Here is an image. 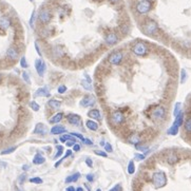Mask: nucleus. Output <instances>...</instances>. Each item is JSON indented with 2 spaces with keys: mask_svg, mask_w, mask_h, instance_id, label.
Here are the masks:
<instances>
[{
  "mask_svg": "<svg viewBox=\"0 0 191 191\" xmlns=\"http://www.w3.org/2000/svg\"><path fill=\"white\" fill-rule=\"evenodd\" d=\"M152 182L156 189H159V188L164 187V186L167 184V176H166L165 172H163V171H157V172L153 173Z\"/></svg>",
  "mask_w": 191,
  "mask_h": 191,
  "instance_id": "nucleus-1",
  "label": "nucleus"
},
{
  "mask_svg": "<svg viewBox=\"0 0 191 191\" xmlns=\"http://www.w3.org/2000/svg\"><path fill=\"white\" fill-rule=\"evenodd\" d=\"M183 123H184V113L181 111V112L175 116L174 123H173V125L169 128V130L167 131V133L169 135H176L177 132H179V127L183 125Z\"/></svg>",
  "mask_w": 191,
  "mask_h": 191,
  "instance_id": "nucleus-2",
  "label": "nucleus"
},
{
  "mask_svg": "<svg viewBox=\"0 0 191 191\" xmlns=\"http://www.w3.org/2000/svg\"><path fill=\"white\" fill-rule=\"evenodd\" d=\"M132 52L134 53L136 56H145L148 53V46L144 43H136L133 44Z\"/></svg>",
  "mask_w": 191,
  "mask_h": 191,
  "instance_id": "nucleus-3",
  "label": "nucleus"
},
{
  "mask_svg": "<svg viewBox=\"0 0 191 191\" xmlns=\"http://www.w3.org/2000/svg\"><path fill=\"white\" fill-rule=\"evenodd\" d=\"M151 8H152V3L150 0H142L136 5V10L139 14H147Z\"/></svg>",
  "mask_w": 191,
  "mask_h": 191,
  "instance_id": "nucleus-4",
  "label": "nucleus"
},
{
  "mask_svg": "<svg viewBox=\"0 0 191 191\" xmlns=\"http://www.w3.org/2000/svg\"><path fill=\"white\" fill-rule=\"evenodd\" d=\"M157 31H159V26H157L156 22L153 20L148 21L145 24V26H144V32L147 35H154Z\"/></svg>",
  "mask_w": 191,
  "mask_h": 191,
  "instance_id": "nucleus-5",
  "label": "nucleus"
},
{
  "mask_svg": "<svg viewBox=\"0 0 191 191\" xmlns=\"http://www.w3.org/2000/svg\"><path fill=\"white\" fill-rule=\"evenodd\" d=\"M124 58V54L121 52H114L112 54L109 55L108 57V61L113 66H118L119 63H121Z\"/></svg>",
  "mask_w": 191,
  "mask_h": 191,
  "instance_id": "nucleus-6",
  "label": "nucleus"
},
{
  "mask_svg": "<svg viewBox=\"0 0 191 191\" xmlns=\"http://www.w3.org/2000/svg\"><path fill=\"white\" fill-rule=\"evenodd\" d=\"M35 69H36L37 73H38V75L40 77H43L44 75V73H46V63L43 60V59H36L35 60Z\"/></svg>",
  "mask_w": 191,
  "mask_h": 191,
  "instance_id": "nucleus-7",
  "label": "nucleus"
},
{
  "mask_svg": "<svg viewBox=\"0 0 191 191\" xmlns=\"http://www.w3.org/2000/svg\"><path fill=\"white\" fill-rule=\"evenodd\" d=\"M166 114V110L163 106H157L155 107V109L153 110L152 112V117L154 119H162L165 117Z\"/></svg>",
  "mask_w": 191,
  "mask_h": 191,
  "instance_id": "nucleus-8",
  "label": "nucleus"
},
{
  "mask_svg": "<svg viewBox=\"0 0 191 191\" xmlns=\"http://www.w3.org/2000/svg\"><path fill=\"white\" fill-rule=\"evenodd\" d=\"M95 101H96V99H95L94 96H92V95H87V96H85L81 99L79 104H80V106L84 107V108H88V107L94 106Z\"/></svg>",
  "mask_w": 191,
  "mask_h": 191,
  "instance_id": "nucleus-9",
  "label": "nucleus"
},
{
  "mask_svg": "<svg viewBox=\"0 0 191 191\" xmlns=\"http://www.w3.org/2000/svg\"><path fill=\"white\" fill-rule=\"evenodd\" d=\"M38 18H39V20L43 22V23H48V22H50L51 18H52V15H51L50 11L43 9V10H41L40 13H39Z\"/></svg>",
  "mask_w": 191,
  "mask_h": 191,
  "instance_id": "nucleus-10",
  "label": "nucleus"
},
{
  "mask_svg": "<svg viewBox=\"0 0 191 191\" xmlns=\"http://www.w3.org/2000/svg\"><path fill=\"white\" fill-rule=\"evenodd\" d=\"M34 96L35 97H50L51 96V92H50V89L49 87H41L39 88L36 92L34 93Z\"/></svg>",
  "mask_w": 191,
  "mask_h": 191,
  "instance_id": "nucleus-11",
  "label": "nucleus"
},
{
  "mask_svg": "<svg viewBox=\"0 0 191 191\" xmlns=\"http://www.w3.org/2000/svg\"><path fill=\"white\" fill-rule=\"evenodd\" d=\"M67 119H68V121L71 124V125L73 126H79L81 123V117L79 116V115L77 114H74V113H70V114L67 116Z\"/></svg>",
  "mask_w": 191,
  "mask_h": 191,
  "instance_id": "nucleus-12",
  "label": "nucleus"
},
{
  "mask_svg": "<svg viewBox=\"0 0 191 191\" xmlns=\"http://www.w3.org/2000/svg\"><path fill=\"white\" fill-rule=\"evenodd\" d=\"M125 121V117H124L123 113L117 111V112H114L112 114V121L115 124V125H119V124L124 123Z\"/></svg>",
  "mask_w": 191,
  "mask_h": 191,
  "instance_id": "nucleus-13",
  "label": "nucleus"
},
{
  "mask_svg": "<svg viewBox=\"0 0 191 191\" xmlns=\"http://www.w3.org/2000/svg\"><path fill=\"white\" fill-rule=\"evenodd\" d=\"M117 41H118V37H117L116 34H114V33L108 34L105 38V43L107 44H109V46H113V44L117 43Z\"/></svg>",
  "mask_w": 191,
  "mask_h": 191,
  "instance_id": "nucleus-14",
  "label": "nucleus"
},
{
  "mask_svg": "<svg viewBox=\"0 0 191 191\" xmlns=\"http://www.w3.org/2000/svg\"><path fill=\"white\" fill-rule=\"evenodd\" d=\"M11 26V19L6 16L0 17V29L1 30H8Z\"/></svg>",
  "mask_w": 191,
  "mask_h": 191,
  "instance_id": "nucleus-15",
  "label": "nucleus"
},
{
  "mask_svg": "<svg viewBox=\"0 0 191 191\" xmlns=\"http://www.w3.org/2000/svg\"><path fill=\"white\" fill-rule=\"evenodd\" d=\"M88 116L92 119H95V121H101V113L99 110L97 109H92L88 112Z\"/></svg>",
  "mask_w": 191,
  "mask_h": 191,
  "instance_id": "nucleus-16",
  "label": "nucleus"
},
{
  "mask_svg": "<svg viewBox=\"0 0 191 191\" xmlns=\"http://www.w3.org/2000/svg\"><path fill=\"white\" fill-rule=\"evenodd\" d=\"M66 127L64 126H61V125H56L54 126L52 129H51V134L53 135H57V134H63V133L66 132Z\"/></svg>",
  "mask_w": 191,
  "mask_h": 191,
  "instance_id": "nucleus-17",
  "label": "nucleus"
},
{
  "mask_svg": "<svg viewBox=\"0 0 191 191\" xmlns=\"http://www.w3.org/2000/svg\"><path fill=\"white\" fill-rule=\"evenodd\" d=\"M6 56L10 59H12V60H16V59L18 58V51L15 48L8 49V51H6Z\"/></svg>",
  "mask_w": 191,
  "mask_h": 191,
  "instance_id": "nucleus-18",
  "label": "nucleus"
},
{
  "mask_svg": "<svg viewBox=\"0 0 191 191\" xmlns=\"http://www.w3.org/2000/svg\"><path fill=\"white\" fill-rule=\"evenodd\" d=\"M34 133L35 134H39V135H46V127L41 123L37 124L36 127H35Z\"/></svg>",
  "mask_w": 191,
  "mask_h": 191,
  "instance_id": "nucleus-19",
  "label": "nucleus"
},
{
  "mask_svg": "<svg viewBox=\"0 0 191 191\" xmlns=\"http://www.w3.org/2000/svg\"><path fill=\"white\" fill-rule=\"evenodd\" d=\"M63 117V112H58V113H56L54 116L51 117L49 123H51V124H58V123H60V121H61Z\"/></svg>",
  "mask_w": 191,
  "mask_h": 191,
  "instance_id": "nucleus-20",
  "label": "nucleus"
},
{
  "mask_svg": "<svg viewBox=\"0 0 191 191\" xmlns=\"http://www.w3.org/2000/svg\"><path fill=\"white\" fill-rule=\"evenodd\" d=\"M86 126H87V128L90 129V130H92V131L98 130V124H97L96 121H93V119H87Z\"/></svg>",
  "mask_w": 191,
  "mask_h": 191,
  "instance_id": "nucleus-21",
  "label": "nucleus"
},
{
  "mask_svg": "<svg viewBox=\"0 0 191 191\" xmlns=\"http://www.w3.org/2000/svg\"><path fill=\"white\" fill-rule=\"evenodd\" d=\"M48 105L52 109H54V110H58V109H60L63 103L60 101H57V99H51V101H49Z\"/></svg>",
  "mask_w": 191,
  "mask_h": 191,
  "instance_id": "nucleus-22",
  "label": "nucleus"
},
{
  "mask_svg": "<svg viewBox=\"0 0 191 191\" xmlns=\"http://www.w3.org/2000/svg\"><path fill=\"white\" fill-rule=\"evenodd\" d=\"M44 162H46V159H44L40 153H37L34 156V159H33V164H35V165H41Z\"/></svg>",
  "mask_w": 191,
  "mask_h": 191,
  "instance_id": "nucleus-23",
  "label": "nucleus"
},
{
  "mask_svg": "<svg viewBox=\"0 0 191 191\" xmlns=\"http://www.w3.org/2000/svg\"><path fill=\"white\" fill-rule=\"evenodd\" d=\"M80 177V173L79 172H76V173H74V174H72V175H70V176H68L66 179V183H72V182H77L78 181V179Z\"/></svg>",
  "mask_w": 191,
  "mask_h": 191,
  "instance_id": "nucleus-24",
  "label": "nucleus"
},
{
  "mask_svg": "<svg viewBox=\"0 0 191 191\" xmlns=\"http://www.w3.org/2000/svg\"><path fill=\"white\" fill-rule=\"evenodd\" d=\"M129 142H130V144H133V145H137V144L141 143V138H139V136L137 134H133L129 137Z\"/></svg>",
  "mask_w": 191,
  "mask_h": 191,
  "instance_id": "nucleus-25",
  "label": "nucleus"
},
{
  "mask_svg": "<svg viewBox=\"0 0 191 191\" xmlns=\"http://www.w3.org/2000/svg\"><path fill=\"white\" fill-rule=\"evenodd\" d=\"M167 162L172 165V164H175V163H177V162H179V157H177L176 154H173V153H171V154L168 155Z\"/></svg>",
  "mask_w": 191,
  "mask_h": 191,
  "instance_id": "nucleus-26",
  "label": "nucleus"
},
{
  "mask_svg": "<svg viewBox=\"0 0 191 191\" xmlns=\"http://www.w3.org/2000/svg\"><path fill=\"white\" fill-rule=\"evenodd\" d=\"M71 154H72V151H71V150H68V151H67V152H66V154H64V156L63 157V159H59V161L57 162L56 164H55V167H56V168L58 167V166L60 165L61 163H63V159H66L67 157H69V156H70Z\"/></svg>",
  "mask_w": 191,
  "mask_h": 191,
  "instance_id": "nucleus-27",
  "label": "nucleus"
},
{
  "mask_svg": "<svg viewBox=\"0 0 191 191\" xmlns=\"http://www.w3.org/2000/svg\"><path fill=\"white\" fill-rule=\"evenodd\" d=\"M135 172V166H134V162L130 161L128 165V173L129 174H133Z\"/></svg>",
  "mask_w": 191,
  "mask_h": 191,
  "instance_id": "nucleus-28",
  "label": "nucleus"
},
{
  "mask_svg": "<svg viewBox=\"0 0 191 191\" xmlns=\"http://www.w3.org/2000/svg\"><path fill=\"white\" fill-rule=\"evenodd\" d=\"M184 127H185V130L187 131V132L191 133V117L187 118V121L184 124Z\"/></svg>",
  "mask_w": 191,
  "mask_h": 191,
  "instance_id": "nucleus-29",
  "label": "nucleus"
},
{
  "mask_svg": "<svg viewBox=\"0 0 191 191\" xmlns=\"http://www.w3.org/2000/svg\"><path fill=\"white\" fill-rule=\"evenodd\" d=\"M74 137L72 136L71 134H63L60 136V138H59V141L61 142V143H66L67 141H69V139H73Z\"/></svg>",
  "mask_w": 191,
  "mask_h": 191,
  "instance_id": "nucleus-30",
  "label": "nucleus"
},
{
  "mask_svg": "<svg viewBox=\"0 0 191 191\" xmlns=\"http://www.w3.org/2000/svg\"><path fill=\"white\" fill-rule=\"evenodd\" d=\"M181 109H182V104H181V103L175 104L174 111H173V115H174V116H176V115L179 114V112H181Z\"/></svg>",
  "mask_w": 191,
  "mask_h": 191,
  "instance_id": "nucleus-31",
  "label": "nucleus"
},
{
  "mask_svg": "<svg viewBox=\"0 0 191 191\" xmlns=\"http://www.w3.org/2000/svg\"><path fill=\"white\" fill-rule=\"evenodd\" d=\"M30 107L32 108V110H33V111H35V112L39 111V109H40V107H39L38 104H37L36 101H32L30 103Z\"/></svg>",
  "mask_w": 191,
  "mask_h": 191,
  "instance_id": "nucleus-32",
  "label": "nucleus"
},
{
  "mask_svg": "<svg viewBox=\"0 0 191 191\" xmlns=\"http://www.w3.org/2000/svg\"><path fill=\"white\" fill-rule=\"evenodd\" d=\"M186 79H187V73L184 69L181 70V84H185Z\"/></svg>",
  "mask_w": 191,
  "mask_h": 191,
  "instance_id": "nucleus-33",
  "label": "nucleus"
},
{
  "mask_svg": "<svg viewBox=\"0 0 191 191\" xmlns=\"http://www.w3.org/2000/svg\"><path fill=\"white\" fill-rule=\"evenodd\" d=\"M16 148H17V147H10V148L5 149V150L1 151V154H2V155H5V154H10V153L14 152V151H15V150H16Z\"/></svg>",
  "mask_w": 191,
  "mask_h": 191,
  "instance_id": "nucleus-34",
  "label": "nucleus"
},
{
  "mask_svg": "<svg viewBox=\"0 0 191 191\" xmlns=\"http://www.w3.org/2000/svg\"><path fill=\"white\" fill-rule=\"evenodd\" d=\"M56 149H57V153H56V155H55V159H57V157H60L61 155H63V146H56Z\"/></svg>",
  "mask_w": 191,
  "mask_h": 191,
  "instance_id": "nucleus-35",
  "label": "nucleus"
},
{
  "mask_svg": "<svg viewBox=\"0 0 191 191\" xmlns=\"http://www.w3.org/2000/svg\"><path fill=\"white\" fill-rule=\"evenodd\" d=\"M20 67L21 68H23V69L29 68V63H26V58L24 56L21 57V59H20Z\"/></svg>",
  "mask_w": 191,
  "mask_h": 191,
  "instance_id": "nucleus-36",
  "label": "nucleus"
},
{
  "mask_svg": "<svg viewBox=\"0 0 191 191\" xmlns=\"http://www.w3.org/2000/svg\"><path fill=\"white\" fill-rule=\"evenodd\" d=\"M81 86L85 87L86 90H92V86H91V83H89L88 80H83L81 81Z\"/></svg>",
  "mask_w": 191,
  "mask_h": 191,
  "instance_id": "nucleus-37",
  "label": "nucleus"
},
{
  "mask_svg": "<svg viewBox=\"0 0 191 191\" xmlns=\"http://www.w3.org/2000/svg\"><path fill=\"white\" fill-rule=\"evenodd\" d=\"M43 179H40V177H32V179H30V183H33V184H43Z\"/></svg>",
  "mask_w": 191,
  "mask_h": 191,
  "instance_id": "nucleus-38",
  "label": "nucleus"
},
{
  "mask_svg": "<svg viewBox=\"0 0 191 191\" xmlns=\"http://www.w3.org/2000/svg\"><path fill=\"white\" fill-rule=\"evenodd\" d=\"M22 78L24 79V81H26V83L31 84V80H30V75H29V74H28V72H26V71H24V72L22 73Z\"/></svg>",
  "mask_w": 191,
  "mask_h": 191,
  "instance_id": "nucleus-39",
  "label": "nucleus"
},
{
  "mask_svg": "<svg viewBox=\"0 0 191 191\" xmlns=\"http://www.w3.org/2000/svg\"><path fill=\"white\" fill-rule=\"evenodd\" d=\"M67 90H68V88H67L64 85H61L58 87V89H57V91H58L59 94H63V93L67 92Z\"/></svg>",
  "mask_w": 191,
  "mask_h": 191,
  "instance_id": "nucleus-40",
  "label": "nucleus"
},
{
  "mask_svg": "<svg viewBox=\"0 0 191 191\" xmlns=\"http://www.w3.org/2000/svg\"><path fill=\"white\" fill-rule=\"evenodd\" d=\"M103 146H104V148H105V150L107 151V152H112V151H113L112 146H111L109 143H105Z\"/></svg>",
  "mask_w": 191,
  "mask_h": 191,
  "instance_id": "nucleus-41",
  "label": "nucleus"
},
{
  "mask_svg": "<svg viewBox=\"0 0 191 191\" xmlns=\"http://www.w3.org/2000/svg\"><path fill=\"white\" fill-rule=\"evenodd\" d=\"M135 148L137 149V150L139 151H147L148 150V147L147 146H143V145H139V144H137V145H135Z\"/></svg>",
  "mask_w": 191,
  "mask_h": 191,
  "instance_id": "nucleus-42",
  "label": "nucleus"
},
{
  "mask_svg": "<svg viewBox=\"0 0 191 191\" xmlns=\"http://www.w3.org/2000/svg\"><path fill=\"white\" fill-rule=\"evenodd\" d=\"M109 191H123V187H121V184H117V185H115L113 188H111Z\"/></svg>",
  "mask_w": 191,
  "mask_h": 191,
  "instance_id": "nucleus-43",
  "label": "nucleus"
},
{
  "mask_svg": "<svg viewBox=\"0 0 191 191\" xmlns=\"http://www.w3.org/2000/svg\"><path fill=\"white\" fill-rule=\"evenodd\" d=\"M95 154L99 155V156H103V157H107L108 155H107V153L105 152V151H101V150H95L94 151Z\"/></svg>",
  "mask_w": 191,
  "mask_h": 191,
  "instance_id": "nucleus-44",
  "label": "nucleus"
},
{
  "mask_svg": "<svg viewBox=\"0 0 191 191\" xmlns=\"http://www.w3.org/2000/svg\"><path fill=\"white\" fill-rule=\"evenodd\" d=\"M26 173H23V174H21L20 176H19L18 183L20 184V185H22V184L24 183V181H26Z\"/></svg>",
  "mask_w": 191,
  "mask_h": 191,
  "instance_id": "nucleus-45",
  "label": "nucleus"
},
{
  "mask_svg": "<svg viewBox=\"0 0 191 191\" xmlns=\"http://www.w3.org/2000/svg\"><path fill=\"white\" fill-rule=\"evenodd\" d=\"M34 21H35V11H33L32 16H31L30 18V26H32V28H34Z\"/></svg>",
  "mask_w": 191,
  "mask_h": 191,
  "instance_id": "nucleus-46",
  "label": "nucleus"
},
{
  "mask_svg": "<svg viewBox=\"0 0 191 191\" xmlns=\"http://www.w3.org/2000/svg\"><path fill=\"white\" fill-rule=\"evenodd\" d=\"M145 157L146 154H141V153L135 154V159H137V161H143V159H145Z\"/></svg>",
  "mask_w": 191,
  "mask_h": 191,
  "instance_id": "nucleus-47",
  "label": "nucleus"
},
{
  "mask_svg": "<svg viewBox=\"0 0 191 191\" xmlns=\"http://www.w3.org/2000/svg\"><path fill=\"white\" fill-rule=\"evenodd\" d=\"M66 145L68 146V147H73V146L75 145V138L69 139V141H67V142H66Z\"/></svg>",
  "mask_w": 191,
  "mask_h": 191,
  "instance_id": "nucleus-48",
  "label": "nucleus"
},
{
  "mask_svg": "<svg viewBox=\"0 0 191 191\" xmlns=\"http://www.w3.org/2000/svg\"><path fill=\"white\" fill-rule=\"evenodd\" d=\"M71 135H72V136H75V137H78V138L81 139V141H84V138H85L84 135L80 134V133H71Z\"/></svg>",
  "mask_w": 191,
  "mask_h": 191,
  "instance_id": "nucleus-49",
  "label": "nucleus"
},
{
  "mask_svg": "<svg viewBox=\"0 0 191 191\" xmlns=\"http://www.w3.org/2000/svg\"><path fill=\"white\" fill-rule=\"evenodd\" d=\"M86 164H87V165H88L90 168H92V167H93V162H92V159H89V157L86 159Z\"/></svg>",
  "mask_w": 191,
  "mask_h": 191,
  "instance_id": "nucleus-50",
  "label": "nucleus"
},
{
  "mask_svg": "<svg viewBox=\"0 0 191 191\" xmlns=\"http://www.w3.org/2000/svg\"><path fill=\"white\" fill-rule=\"evenodd\" d=\"M84 143L87 144V145H89V146H92L93 145V142L91 141V139H89V138H84Z\"/></svg>",
  "mask_w": 191,
  "mask_h": 191,
  "instance_id": "nucleus-51",
  "label": "nucleus"
},
{
  "mask_svg": "<svg viewBox=\"0 0 191 191\" xmlns=\"http://www.w3.org/2000/svg\"><path fill=\"white\" fill-rule=\"evenodd\" d=\"M35 49H36V51H37V54L39 55V56H41V51H40V49H39V46H38V43H35Z\"/></svg>",
  "mask_w": 191,
  "mask_h": 191,
  "instance_id": "nucleus-52",
  "label": "nucleus"
},
{
  "mask_svg": "<svg viewBox=\"0 0 191 191\" xmlns=\"http://www.w3.org/2000/svg\"><path fill=\"white\" fill-rule=\"evenodd\" d=\"M87 179L89 182H93L94 181V175L93 174H87Z\"/></svg>",
  "mask_w": 191,
  "mask_h": 191,
  "instance_id": "nucleus-53",
  "label": "nucleus"
},
{
  "mask_svg": "<svg viewBox=\"0 0 191 191\" xmlns=\"http://www.w3.org/2000/svg\"><path fill=\"white\" fill-rule=\"evenodd\" d=\"M73 150H74V151H79V150H80V145H78V144L75 143V145L73 146Z\"/></svg>",
  "mask_w": 191,
  "mask_h": 191,
  "instance_id": "nucleus-54",
  "label": "nucleus"
},
{
  "mask_svg": "<svg viewBox=\"0 0 191 191\" xmlns=\"http://www.w3.org/2000/svg\"><path fill=\"white\" fill-rule=\"evenodd\" d=\"M66 191H76V189H75V188L73 187V186H71V187H68V188H67Z\"/></svg>",
  "mask_w": 191,
  "mask_h": 191,
  "instance_id": "nucleus-55",
  "label": "nucleus"
},
{
  "mask_svg": "<svg viewBox=\"0 0 191 191\" xmlns=\"http://www.w3.org/2000/svg\"><path fill=\"white\" fill-rule=\"evenodd\" d=\"M29 168H30V167H29L28 165H23V166H22V169H23L24 171H26V170L29 169Z\"/></svg>",
  "mask_w": 191,
  "mask_h": 191,
  "instance_id": "nucleus-56",
  "label": "nucleus"
},
{
  "mask_svg": "<svg viewBox=\"0 0 191 191\" xmlns=\"http://www.w3.org/2000/svg\"><path fill=\"white\" fill-rule=\"evenodd\" d=\"M109 1H110L111 3H116V2H118L119 0H109Z\"/></svg>",
  "mask_w": 191,
  "mask_h": 191,
  "instance_id": "nucleus-57",
  "label": "nucleus"
},
{
  "mask_svg": "<svg viewBox=\"0 0 191 191\" xmlns=\"http://www.w3.org/2000/svg\"><path fill=\"white\" fill-rule=\"evenodd\" d=\"M76 191H84V189H83L81 187H78V188L76 189Z\"/></svg>",
  "mask_w": 191,
  "mask_h": 191,
  "instance_id": "nucleus-58",
  "label": "nucleus"
},
{
  "mask_svg": "<svg viewBox=\"0 0 191 191\" xmlns=\"http://www.w3.org/2000/svg\"><path fill=\"white\" fill-rule=\"evenodd\" d=\"M18 191H23V190H22V189H18Z\"/></svg>",
  "mask_w": 191,
  "mask_h": 191,
  "instance_id": "nucleus-59",
  "label": "nucleus"
},
{
  "mask_svg": "<svg viewBox=\"0 0 191 191\" xmlns=\"http://www.w3.org/2000/svg\"><path fill=\"white\" fill-rule=\"evenodd\" d=\"M96 191H101V189H97Z\"/></svg>",
  "mask_w": 191,
  "mask_h": 191,
  "instance_id": "nucleus-60",
  "label": "nucleus"
},
{
  "mask_svg": "<svg viewBox=\"0 0 191 191\" xmlns=\"http://www.w3.org/2000/svg\"><path fill=\"white\" fill-rule=\"evenodd\" d=\"M0 80H1V76H0Z\"/></svg>",
  "mask_w": 191,
  "mask_h": 191,
  "instance_id": "nucleus-61",
  "label": "nucleus"
}]
</instances>
